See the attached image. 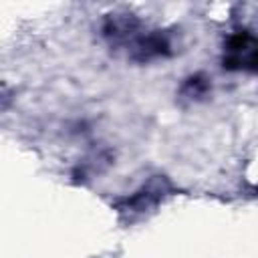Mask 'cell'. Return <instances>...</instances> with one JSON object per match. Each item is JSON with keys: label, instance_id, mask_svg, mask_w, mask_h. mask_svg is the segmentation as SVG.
<instances>
[{"label": "cell", "instance_id": "1", "mask_svg": "<svg viewBox=\"0 0 258 258\" xmlns=\"http://www.w3.org/2000/svg\"><path fill=\"white\" fill-rule=\"evenodd\" d=\"M224 69L238 71V69H250L258 71V40L246 32H234L226 40V56H224Z\"/></svg>", "mask_w": 258, "mask_h": 258}, {"label": "cell", "instance_id": "2", "mask_svg": "<svg viewBox=\"0 0 258 258\" xmlns=\"http://www.w3.org/2000/svg\"><path fill=\"white\" fill-rule=\"evenodd\" d=\"M135 58L137 60H149L153 56H161L169 52V44L161 34H149V36H141L135 44Z\"/></svg>", "mask_w": 258, "mask_h": 258}, {"label": "cell", "instance_id": "4", "mask_svg": "<svg viewBox=\"0 0 258 258\" xmlns=\"http://www.w3.org/2000/svg\"><path fill=\"white\" fill-rule=\"evenodd\" d=\"M139 200H141V198H139V196H135V200H131V204H137ZM149 200H151V191H149V189H145V202H149Z\"/></svg>", "mask_w": 258, "mask_h": 258}, {"label": "cell", "instance_id": "3", "mask_svg": "<svg viewBox=\"0 0 258 258\" xmlns=\"http://www.w3.org/2000/svg\"><path fill=\"white\" fill-rule=\"evenodd\" d=\"M208 81L202 77V75H196V77H189L187 81H185V85H183V93H187V97H202V95H206V91H208Z\"/></svg>", "mask_w": 258, "mask_h": 258}]
</instances>
